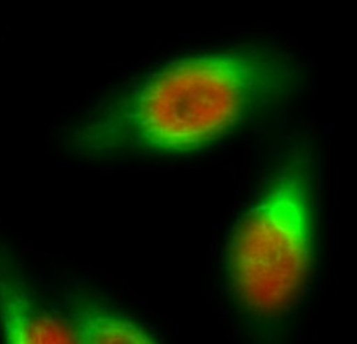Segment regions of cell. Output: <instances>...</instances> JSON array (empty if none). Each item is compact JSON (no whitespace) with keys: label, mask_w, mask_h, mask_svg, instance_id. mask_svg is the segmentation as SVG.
<instances>
[{"label":"cell","mask_w":357,"mask_h":344,"mask_svg":"<svg viewBox=\"0 0 357 344\" xmlns=\"http://www.w3.org/2000/svg\"><path fill=\"white\" fill-rule=\"evenodd\" d=\"M297 78L293 59L274 49L182 59L98 108L77 140L96 151H199L282 100Z\"/></svg>","instance_id":"cell-1"},{"label":"cell","mask_w":357,"mask_h":344,"mask_svg":"<svg viewBox=\"0 0 357 344\" xmlns=\"http://www.w3.org/2000/svg\"><path fill=\"white\" fill-rule=\"evenodd\" d=\"M310 186L307 160L293 157L232 237L229 278L238 301L256 315L282 314L306 284L314 237Z\"/></svg>","instance_id":"cell-2"},{"label":"cell","mask_w":357,"mask_h":344,"mask_svg":"<svg viewBox=\"0 0 357 344\" xmlns=\"http://www.w3.org/2000/svg\"><path fill=\"white\" fill-rule=\"evenodd\" d=\"M0 339L3 344H79L68 320L53 314L0 246Z\"/></svg>","instance_id":"cell-3"},{"label":"cell","mask_w":357,"mask_h":344,"mask_svg":"<svg viewBox=\"0 0 357 344\" xmlns=\"http://www.w3.org/2000/svg\"><path fill=\"white\" fill-rule=\"evenodd\" d=\"M68 322L79 344H158L136 322L91 302H75Z\"/></svg>","instance_id":"cell-4"}]
</instances>
